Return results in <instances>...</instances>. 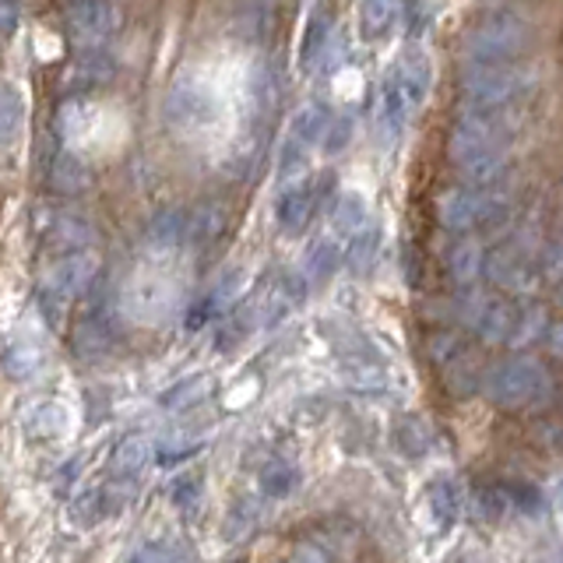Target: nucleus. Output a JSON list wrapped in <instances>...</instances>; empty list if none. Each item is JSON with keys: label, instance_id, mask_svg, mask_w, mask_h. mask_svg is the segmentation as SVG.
<instances>
[{"label": "nucleus", "instance_id": "obj_31", "mask_svg": "<svg viewBox=\"0 0 563 563\" xmlns=\"http://www.w3.org/2000/svg\"><path fill=\"white\" fill-rule=\"evenodd\" d=\"M40 363H43L40 349L29 345V342H11L4 349V369H8V377H14V380L32 377L35 369H40Z\"/></svg>", "mask_w": 563, "mask_h": 563}, {"label": "nucleus", "instance_id": "obj_43", "mask_svg": "<svg viewBox=\"0 0 563 563\" xmlns=\"http://www.w3.org/2000/svg\"><path fill=\"white\" fill-rule=\"evenodd\" d=\"M292 563H328V556L321 553V550H317V545H299V550H296V556H292Z\"/></svg>", "mask_w": 563, "mask_h": 563}, {"label": "nucleus", "instance_id": "obj_12", "mask_svg": "<svg viewBox=\"0 0 563 563\" xmlns=\"http://www.w3.org/2000/svg\"><path fill=\"white\" fill-rule=\"evenodd\" d=\"M113 78V64L102 49H81L75 64L64 70V88L67 92H92V88L106 85Z\"/></svg>", "mask_w": 563, "mask_h": 563}, {"label": "nucleus", "instance_id": "obj_10", "mask_svg": "<svg viewBox=\"0 0 563 563\" xmlns=\"http://www.w3.org/2000/svg\"><path fill=\"white\" fill-rule=\"evenodd\" d=\"M493 286H500L507 292H525L536 282V261L528 257L521 246H500L486 257V272Z\"/></svg>", "mask_w": 563, "mask_h": 563}, {"label": "nucleus", "instance_id": "obj_2", "mask_svg": "<svg viewBox=\"0 0 563 563\" xmlns=\"http://www.w3.org/2000/svg\"><path fill=\"white\" fill-rule=\"evenodd\" d=\"M479 391L486 395L489 405H497V409H510V412L536 409V405H542L553 395V377H550V369L532 356H510L486 369Z\"/></svg>", "mask_w": 563, "mask_h": 563}, {"label": "nucleus", "instance_id": "obj_35", "mask_svg": "<svg viewBox=\"0 0 563 563\" xmlns=\"http://www.w3.org/2000/svg\"><path fill=\"white\" fill-rule=\"evenodd\" d=\"M349 137H352V120L349 117H339V120H334L331 117V123H328V134H324V141H321V145H324V152H342L345 145H349Z\"/></svg>", "mask_w": 563, "mask_h": 563}, {"label": "nucleus", "instance_id": "obj_36", "mask_svg": "<svg viewBox=\"0 0 563 563\" xmlns=\"http://www.w3.org/2000/svg\"><path fill=\"white\" fill-rule=\"evenodd\" d=\"M198 497H201V483L194 479V475H180V479L173 483V504L176 507L190 510L194 504H198Z\"/></svg>", "mask_w": 563, "mask_h": 563}, {"label": "nucleus", "instance_id": "obj_9", "mask_svg": "<svg viewBox=\"0 0 563 563\" xmlns=\"http://www.w3.org/2000/svg\"><path fill=\"white\" fill-rule=\"evenodd\" d=\"M317 205H321V184L317 180H292L278 190L275 201V222L282 233L299 236L317 216Z\"/></svg>", "mask_w": 563, "mask_h": 563}, {"label": "nucleus", "instance_id": "obj_46", "mask_svg": "<svg viewBox=\"0 0 563 563\" xmlns=\"http://www.w3.org/2000/svg\"><path fill=\"white\" fill-rule=\"evenodd\" d=\"M560 493H563V489H560Z\"/></svg>", "mask_w": 563, "mask_h": 563}, {"label": "nucleus", "instance_id": "obj_1", "mask_svg": "<svg viewBox=\"0 0 563 563\" xmlns=\"http://www.w3.org/2000/svg\"><path fill=\"white\" fill-rule=\"evenodd\" d=\"M430 81H433V64L419 46H409L391 64V70H387L377 88V134L384 141H398L409 131L419 106L427 102Z\"/></svg>", "mask_w": 563, "mask_h": 563}, {"label": "nucleus", "instance_id": "obj_40", "mask_svg": "<svg viewBox=\"0 0 563 563\" xmlns=\"http://www.w3.org/2000/svg\"><path fill=\"white\" fill-rule=\"evenodd\" d=\"M539 272H542L545 278H553V282H563V243H553L550 251L542 254Z\"/></svg>", "mask_w": 563, "mask_h": 563}, {"label": "nucleus", "instance_id": "obj_3", "mask_svg": "<svg viewBox=\"0 0 563 563\" xmlns=\"http://www.w3.org/2000/svg\"><path fill=\"white\" fill-rule=\"evenodd\" d=\"M468 64H510L528 46V25L518 14H489L465 35Z\"/></svg>", "mask_w": 563, "mask_h": 563}, {"label": "nucleus", "instance_id": "obj_4", "mask_svg": "<svg viewBox=\"0 0 563 563\" xmlns=\"http://www.w3.org/2000/svg\"><path fill=\"white\" fill-rule=\"evenodd\" d=\"M457 85L472 110H504L525 92L528 78L510 64H472Z\"/></svg>", "mask_w": 563, "mask_h": 563}, {"label": "nucleus", "instance_id": "obj_42", "mask_svg": "<svg viewBox=\"0 0 563 563\" xmlns=\"http://www.w3.org/2000/svg\"><path fill=\"white\" fill-rule=\"evenodd\" d=\"M545 345H550V352H553L556 360H563V321L545 328Z\"/></svg>", "mask_w": 563, "mask_h": 563}, {"label": "nucleus", "instance_id": "obj_45", "mask_svg": "<svg viewBox=\"0 0 563 563\" xmlns=\"http://www.w3.org/2000/svg\"><path fill=\"white\" fill-rule=\"evenodd\" d=\"M556 307L563 310V282H560V292H556Z\"/></svg>", "mask_w": 563, "mask_h": 563}, {"label": "nucleus", "instance_id": "obj_37", "mask_svg": "<svg viewBox=\"0 0 563 563\" xmlns=\"http://www.w3.org/2000/svg\"><path fill=\"white\" fill-rule=\"evenodd\" d=\"M489 303L486 296H479L475 289H468L462 299H457V317H462V324H468V328H475V321H479V313H483V307Z\"/></svg>", "mask_w": 563, "mask_h": 563}, {"label": "nucleus", "instance_id": "obj_21", "mask_svg": "<svg viewBox=\"0 0 563 563\" xmlns=\"http://www.w3.org/2000/svg\"><path fill=\"white\" fill-rule=\"evenodd\" d=\"M462 176L475 187H489V184H500L504 173H507V148H489V152H479L465 158L462 166Z\"/></svg>", "mask_w": 563, "mask_h": 563}, {"label": "nucleus", "instance_id": "obj_13", "mask_svg": "<svg viewBox=\"0 0 563 563\" xmlns=\"http://www.w3.org/2000/svg\"><path fill=\"white\" fill-rule=\"evenodd\" d=\"M229 225V208L222 201H205L194 216H187V243L194 251H208L216 246Z\"/></svg>", "mask_w": 563, "mask_h": 563}, {"label": "nucleus", "instance_id": "obj_17", "mask_svg": "<svg viewBox=\"0 0 563 563\" xmlns=\"http://www.w3.org/2000/svg\"><path fill=\"white\" fill-rule=\"evenodd\" d=\"M398 22V0H360V35L363 43H380Z\"/></svg>", "mask_w": 563, "mask_h": 563}, {"label": "nucleus", "instance_id": "obj_23", "mask_svg": "<svg viewBox=\"0 0 563 563\" xmlns=\"http://www.w3.org/2000/svg\"><path fill=\"white\" fill-rule=\"evenodd\" d=\"M92 236H96L92 225L78 216H57L49 222V233H46V240L53 246H60V251H85V246L92 243Z\"/></svg>", "mask_w": 563, "mask_h": 563}, {"label": "nucleus", "instance_id": "obj_27", "mask_svg": "<svg viewBox=\"0 0 563 563\" xmlns=\"http://www.w3.org/2000/svg\"><path fill=\"white\" fill-rule=\"evenodd\" d=\"M545 328H550V313H545V307H528V310L518 313L515 331H510L507 345H515V349L536 345L539 339H545Z\"/></svg>", "mask_w": 563, "mask_h": 563}, {"label": "nucleus", "instance_id": "obj_15", "mask_svg": "<svg viewBox=\"0 0 563 563\" xmlns=\"http://www.w3.org/2000/svg\"><path fill=\"white\" fill-rule=\"evenodd\" d=\"M369 225V205L360 190H345L339 201L331 208V233L339 236L342 243H349L356 233Z\"/></svg>", "mask_w": 563, "mask_h": 563}, {"label": "nucleus", "instance_id": "obj_8", "mask_svg": "<svg viewBox=\"0 0 563 563\" xmlns=\"http://www.w3.org/2000/svg\"><path fill=\"white\" fill-rule=\"evenodd\" d=\"M99 261L92 251H67L43 278V299L46 303H67L92 286Z\"/></svg>", "mask_w": 563, "mask_h": 563}, {"label": "nucleus", "instance_id": "obj_29", "mask_svg": "<svg viewBox=\"0 0 563 563\" xmlns=\"http://www.w3.org/2000/svg\"><path fill=\"white\" fill-rule=\"evenodd\" d=\"M106 345H110V328H106L102 313H88L85 321L78 324V331H75V349L81 352L85 360H92Z\"/></svg>", "mask_w": 563, "mask_h": 563}, {"label": "nucleus", "instance_id": "obj_34", "mask_svg": "<svg viewBox=\"0 0 563 563\" xmlns=\"http://www.w3.org/2000/svg\"><path fill=\"white\" fill-rule=\"evenodd\" d=\"M427 500L433 504V515L440 521V528H448L457 515V500H454V489L451 483H433L430 493H427Z\"/></svg>", "mask_w": 563, "mask_h": 563}, {"label": "nucleus", "instance_id": "obj_6", "mask_svg": "<svg viewBox=\"0 0 563 563\" xmlns=\"http://www.w3.org/2000/svg\"><path fill=\"white\" fill-rule=\"evenodd\" d=\"M64 29L78 49H102L117 29V8L110 0H67Z\"/></svg>", "mask_w": 563, "mask_h": 563}, {"label": "nucleus", "instance_id": "obj_39", "mask_svg": "<svg viewBox=\"0 0 563 563\" xmlns=\"http://www.w3.org/2000/svg\"><path fill=\"white\" fill-rule=\"evenodd\" d=\"M131 563H184V556L173 545H145Z\"/></svg>", "mask_w": 563, "mask_h": 563}, {"label": "nucleus", "instance_id": "obj_11", "mask_svg": "<svg viewBox=\"0 0 563 563\" xmlns=\"http://www.w3.org/2000/svg\"><path fill=\"white\" fill-rule=\"evenodd\" d=\"M46 184L53 194H64V198H78L88 187H92V169L85 166V158L75 152H57L46 169Z\"/></svg>", "mask_w": 563, "mask_h": 563}, {"label": "nucleus", "instance_id": "obj_25", "mask_svg": "<svg viewBox=\"0 0 563 563\" xmlns=\"http://www.w3.org/2000/svg\"><path fill=\"white\" fill-rule=\"evenodd\" d=\"M22 120H25V106H22V96H18V88L0 81V148L11 145L22 131Z\"/></svg>", "mask_w": 563, "mask_h": 563}, {"label": "nucleus", "instance_id": "obj_32", "mask_svg": "<svg viewBox=\"0 0 563 563\" xmlns=\"http://www.w3.org/2000/svg\"><path fill=\"white\" fill-rule=\"evenodd\" d=\"M148 451H152V444H148L145 437L120 440V448L113 451V472L117 475H134V472H141V465L148 462Z\"/></svg>", "mask_w": 563, "mask_h": 563}, {"label": "nucleus", "instance_id": "obj_26", "mask_svg": "<svg viewBox=\"0 0 563 563\" xmlns=\"http://www.w3.org/2000/svg\"><path fill=\"white\" fill-rule=\"evenodd\" d=\"M208 391H211V377L194 374V377H187L180 384H173L169 391L163 395V405H166L169 412H184V409H194L198 401H205Z\"/></svg>", "mask_w": 563, "mask_h": 563}, {"label": "nucleus", "instance_id": "obj_28", "mask_svg": "<svg viewBox=\"0 0 563 563\" xmlns=\"http://www.w3.org/2000/svg\"><path fill=\"white\" fill-rule=\"evenodd\" d=\"M299 486V472L296 465L289 462H268L261 472V489H264V497H272V500H282V497H289V493Z\"/></svg>", "mask_w": 563, "mask_h": 563}, {"label": "nucleus", "instance_id": "obj_33", "mask_svg": "<svg viewBox=\"0 0 563 563\" xmlns=\"http://www.w3.org/2000/svg\"><path fill=\"white\" fill-rule=\"evenodd\" d=\"M64 412L57 409V405H40L32 416H29V433H35L40 440H46V437H57L60 430H64Z\"/></svg>", "mask_w": 563, "mask_h": 563}, {"label": "nucleus", "instance_id": "obj_30", "mask_svg": "<svg viewBox=\"0 0 563 563\" xmlns=\"http://www.w3.org/2000/svg\"><path fill=\"white\" fill-rule=\"evenodd\" d=\"M398 448L405 451V454H412V457H419V454H427L430 451V444H433V433H430V427L422 422L419 416H405L401 422H398Z\"/></svg>", "mask_w": 563, "mask_h": 563}, {"label": "nucleus", "instance_id": "obj_38", "mask_svg": "<svg viewBox=\"0 0 563 563\" xmlns=\"http://www.w3.org/2000/svg\"><path fill=\"white\" fill-rule=\"evenodd\" d=\"M457 352H462V342H457L454 334H448V331H444V334H433V339H430V356H433L440 366H444L451 356H457Z\"/></svg>", "mask_w": 563, "mask_h": 563}, {"label": "nucleus", "instance_id": "obj_44", "mask_svg": "<svg viewBox=\"0 0 563 563\" xmlns=\"http://www.w3.org/2000/svg\"><path fill=\"white\" fill-rule=\"evenodd\" d=\"M532 563H563V553H553V556H542V560H532Z\"/></svg>", "mask_w": 563, "mask_h": 563}, {"label": "nucleus", "instance_id": "obj_41", "mask_svg": "<svg viewBox=\"0 0 563 563\" xmlns=\"http://www.w3.org/2000/svg\"><path fill=\"white\" fill-rule=\"evenodd\" d=\"M18 18H22V8H18V0H0V40L14 35Z\"/></svg>", "mask_w": 563, "mask_h": 563}, {"label": "nucleus", "instance_id": "obj_18", "mask_svg": "<svg viewBox=\"0 0 563 563\" xmlns=\"http://www.w3.org/2000/svg\"><path fill=\"white\" fill-rule=\"evenodd\" d=\"M187 240V211L184 208H166L148 222V246L158 254L173 251Z\"/></svg>", "mask_w": 563, "mask_h": 563}, {"label": "nucleus", "instance_id": "obj_22", "mask_svg": "<svg viewBox=\"0 0 563 563\" xmlns=\"http://www.w3.org/2000/svg\"><path fill=\"white\" fill-rule=\"evenodd\" d=\"M444 384H448V391L454 398H468L472 391H479V387H483V369L472 356L457 352V356H451L444 363Z\"/></svg>", "mask_w": 563, "mask_h": 563}, {"label": "nucleus", "instance_id": "obj_20", "mask_svg": "<svg viewBox=\"0 0 563 563\" xmlns=\"http://www.w3.org/2000/svg\"><path fill=\"white\" fill-rule=\"evenodd\" d=\"M380 229L369 222L363 233H356L349 243H345V268L352 272V275H366L369 268L377 264V257H380Z\"/></svg>", "mask_w": 563, "mask_h": 563}, {"label": "nucleus", "instance_id": "obj_7", "mask_svg": "<svg viewBox=\"0 0 563 563\" xmlns=\"http://www.w3.org/2000/svg\"><path fill=\"white\" fill-rule=\"evenodd\" d=\"M497 110H472L465 117H457L448 137V155L454 166H462L465 158L489 152V148H504V123L493 117Z\"/></svg>", "mask_w": 563, "mask_h": 563}, {"label": "nucleus", "instance_id": "obj_24", "mask_svg": "<svg viewBox=\"0 0 563 563\" xmlns=\"http://www.w3.org/2000/svg\"><path fill=\"white\" fill-rule=\"evenodd\" d=\"M331 14L321 8V11H313L310 14V22H307V32H303V46H299V64H303V70H313L317 57H321V49L324 43L331 40Z\"/></svg>", "mask_w": 563, "mask_h": 563}, {"label": "nucleus", "instance_id": "obj_16", "mask_svg": "<svg viewBox=\"0 0 563 563\" xmlns=\"http://www.w3.org/2000/svg\"><path fill=\"white\" fill-rule=\"evenodd\" d=\"M448 272L454 278V286H462V289H472L475 282L483 278L486 272V251L475 240H462V243H454L451 246V254H448Z\"/></svg>", "mask_w": 563, "mask_h": 563}, {"label": "nucleus", "instance_id": "obj_19", "mask_svg": "<svg viewBox=\"0 0 563 563\" xmlns=\"http://www.w3.org/2000/svg\"><path fill=\"white\" fill-rule=\"evenodd\" d=\"M515 321H518L515 307L500 303V299H489V303L483 307V313H479V321H475V331H479V339L486 345H504V342H510Z\"/></svg>", "mask_w": 563, "mask_h": 563}, {"label": "nucleus", "instance_id": "obj_5", "mask_svg": "<svg viewBox=\"0 0 563 563\" xmlns=\"http://www.w3.org/2000/svg\"><path fill=\"white\" fill-rule=\"evenodd\" d=\"M216 117H219V99L198 78H180L163 102V120L176 134H198L208 123H216Z\"/></svg>", "mask_w": 563, "mask_h": 563}, {"label": "nucleus", "instance_id": "obj_14", "mask_svg": "<svg viewBox=\"0 0 563 563\" xmlns=\"http://www.w3.org/2000/svg\"><path fill=\"white\" fill-rule=\"evenodd\" d=\"M342 257H345V243L334 233H324L321 240L310 243V251L303 257V272H299V275L307 278V286H317V282H324V278L334 275V268L342 264Z\"/></svg>", "mask_w": 563, "mask_h": 563}]
</instances>
